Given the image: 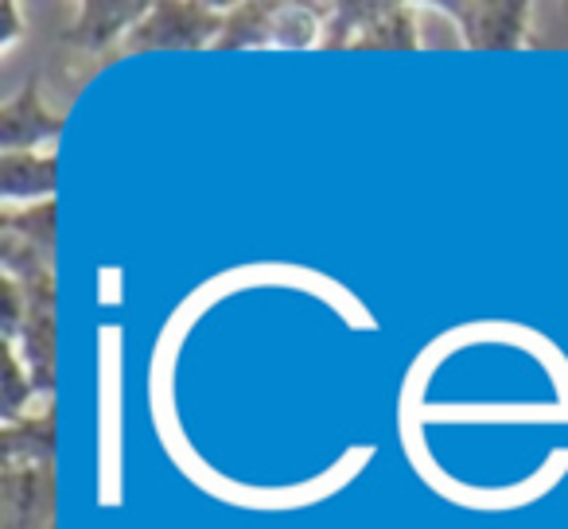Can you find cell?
<instances>
[{
    "label": "cell",
    "instance_id": "6da1fadb",
    "mask_svg": "<svg viewBox=\"0 0 568 529\" xmlns=\"http://www.w3.org/2000/svg\"><path fill=\"white\" fill-rule=\"evenodd\" d=\"M316 12L308 4H253L237 9L219 35V48H242V43H281V48H304L316 35Z\"/></svg>",
    "mask_w": 568,
    "mask_h": 529
},
{
    "label": "cell",
    "instance_id": "7a4b0ae2",
    "mask_svg": "<svg viewBox=\"0 0 568 529\" xmlns=\"http://www.w3.org/2000/svg\"><path fill=\"white\" fill-rule=\"evenodd\" d=\"M222 17H211L199 4H160L149 9V17L136 24V32L129 35V48H203V43H219L222 35Z\"/></svg>",
    "mask_w": 568,
    "mask_h": 529
},
{
    "label": "cell",
    "instance_id": "3957f363",
    "mask_svg": "<svg viewBox=\"0 0 568 529\" xmlns=\"http://www.w3.org/2000/svg\"><path fill=\"white\" fill-rule=\"evenodd\" d=\"M471 48H518L526 28V4H448Z\"/></svg>",
    "mask_w": 568,
    "mask_h": 529
},
{
    "label": "cell",
    "instance_id": "277c9868",
    "mask_svg": "<svg viewBox=\"0 0 568 529\" xmlns=\"http://www.w3.org/2000/svg\"><path fill=\"white\" fill-rule=\"evenodd\" d=\"M59 133H63V118L43 110L32 90L4 105V152H32L36 144L55 141Z\"/></svg>",
    "mask_w": 568,
    "mask_h": 529
},
{
    "label": "cell",
    "instance_id": "5b68a950",
    "mask_svg": "<svg viewBox=\"0 0 568 529\" xmlns=\"http://www.w3.org/2000/svg\"><path fill=\"white\" fill-rule=\"evenodd\" d=\"M55 156H36V152H4V164H0V187L9 203L20 199H51L59 187Z\"/></svg>",
    "mask_w": 568,
    "mask_h": 529
},
{
    "label": "cell",
    "instance_id": "8992f818",
    "mask_svg": "<svg viewBox=\"0 0 568 529\" xmlns=\"http://www.w3.org/2000/svg\"><path fill=\"white\" fill-rule=\"evenodd\" d=\"M4 502H9V518L4 529H36V518L48 513L51 487L48 479H40V467H9V487H4Z\"/></svg>",
    "mask_w": 568,
    "mask_h": 529
},
{
    "label": "cell",
    "instance_id": "52a82bcc",
    "mask_svg": "<svg viewBox=\"0 0 568 529\" xmlns=\"http://www.w3.org/2000/svg\"><path fill=\"white\" fill-rule=\"evenodd\" d=\"M144 12V4H87V17L74 28V43L82 48H105L121 28H129ZM144 20V17H141Z\"/></svg>",
    "mask_w": 568,
    "mask_h": 529
},
{
    "label": "cell",
    "instance_id": "ba28073f",
    "mask_svg": "<svg viewBox=\"0 0 568 529\" xmlns=\"http://www.w3.org/2000/svg\"><path fill=\"white\" fill-rule=\"evenodd\" d=\"M355 48H413L409 9H397V4H378V9H371Z\"/></svg>",
    "mask_w": 568,
    "mask_h": 529
},
{
    "label": "cell",
    "instance_id": "9c48e42d",
    "mask_svg": "<svg viewBox=\"0 0 568 529\" xmlns=\"http://www.w3.org/2000/svg\"><path fill=\"white\" fill-rule=\"evenodd\" d=\"M4 226H9V234H24L28 245L40 242L43 250L51 253V242H55V203H40V206H28L24 214L9 211L4 214Z\"/></svg>",
    "mask_w": 568,
    "mask_h": 529
}]
</instances>
